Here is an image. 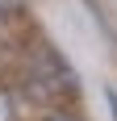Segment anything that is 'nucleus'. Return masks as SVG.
I'll use <instances>...</instances> for the list:
<instances>
[{
	"label": "nucleus",
	"mask_w": 117,
	"mask_h": 121,
	"mask_svg": "<svg viewBox=\"0 0 117 121\" xmlns=\"http://www.w3.org/2000/svg\"><path fill=\"white\" fill-rule=\"evenodd\" d=\"M42 121H84V117H80V113H71V109H50Z\"/></svg>",
	"instance_id": "3"
},
{
	"label": "nucleus",
	"mask_w": 117,
	"mask_h": 121,
	"mask_svg": "<svg viewBox=\"0 0 117 121\" xmlns=\"http://www.w3.org/2000/svg\"><path fill=\"white\" fill-rule=\"evenodd\" d=\"M0 121H17V100L9 88H0Z\"/></svg>",
	"instance_id": "2"
},
{
	"label": "nucleus",
	"mask_w": 117,
	"mask_h": 121,
	"mask_svg": "<svg viewBox=\"0 0 117 121\" xmlns=\"http://www.w3.org/2000/svg\"><path fill=\"white\" fill-rule=\"evenodd\" d=\"M13 17H17V13H13V9H9V4H0V29H4V25H9V21H13Z\"/></svg>",
	"instance_id": "4"
},
{
	"label": "nucleus",
	"mask_w": 117,
	"mask_h": 121,
	"mask_svg": "<svg viewBox=\"0 0 117 121\" xmlns=\"http://www.w3.org/2000/svg\"><path fill=\"white\" fill-rule=\"evenodd\" d=\"M25 71H29V79H34L46 96H75V92H80V79L71 71V63L63 59L50 42H38V46L29 50Z\"/></svg>",
	"instance_id": "1"
}]
</instances>
